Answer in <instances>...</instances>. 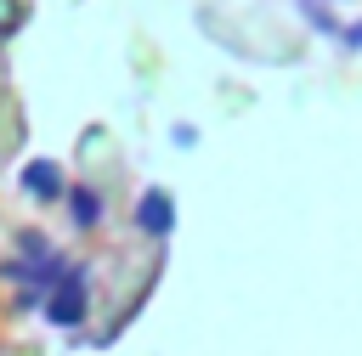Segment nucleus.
I'll return each instance as SVG.
<instances>
[{"instance_id": "20e7f679", "label": "nucleus", "mask_w": 362, "mask_h": 356, "mask_svg": "<svg viewBox=\"0 0 362 356\" xmlns=\"http://www.w3.org/2000/svg\"><path fill=\"white\" fill-rule=\"evenodd\" d=\"M68 209H74V226L90 232V226L102 220V192H96V186H68Z\"/></svg>"}, {"instance_id": "f03ea898", "label": "nucleus", "mask_w": 362, "mask_h": 356, "mask_svg": "<svg viewBox=\"0 0 362 356\" xmlns=\"http://www.w3.org/2000/svg\"><path fill=\"white\" fill-rule=\"evenodd\" d=\"M136 232H147V237H170L175 232V198L164 186H147L136 198Z\"/></svg>"}, {"instance_id": "39448f33", "label": "nucleus", "mask_w": 362, "mask_h": 356, "mask_svg": "<svg viewBox=\"0 0 362 356\" xmlns=\"http://www.w3.org/2000/svg\"><path fill=\"white\" fill-rule=\"evenodd\" d=\"M300 11H305V23H311L317 34H334V40H339V17H328L322 0H300Z\"/></svg>"}, {"instance_id": "f257e3e1", "label": "nucleus", "mask_w": 362, "mask_h": 356, "mask_svg": "<svg viewBox=\"0 0 362 356\" xmlns=\"http://www.w3.org/2000/svg\"><path fill=\"white\" fill-rule=\"evenodd\" d=\"M85 294H90L85 271H79V266H68V271L57 277V288L45 294V322H57V328H74V322H85Z\"/></svg>"}, {"instance_id": "423d86ee", "label": "nucleus", "mask_w": 362, "mask_h": 356, "mask_svg": "<svg viewBox=\"0 0 362 356\" xmlns=\"http://www.w3.org/2000/svg\"><path fill=\"white\" fill-rule=\"evenodd\" d=\"M339 45H356V51H362V23H351V28H339Z\"/></svg>"}, {"instance_id": "7ed1b4c3", "label": "nucleus", "mask_w": 362, "mask_h": 356, "mask_svg": "<svg viewBox=\"0 0 362 356\" xmlns=\"http://www.w3.org/2000/svg\"><path fill=\"white\" fill-rule=\"evenodd\" d=\"M23 192H28V198H45V203L62 198V192H68V186H62V164H57V158H28V164H23Z\"/></svg>"}]
</instances>
